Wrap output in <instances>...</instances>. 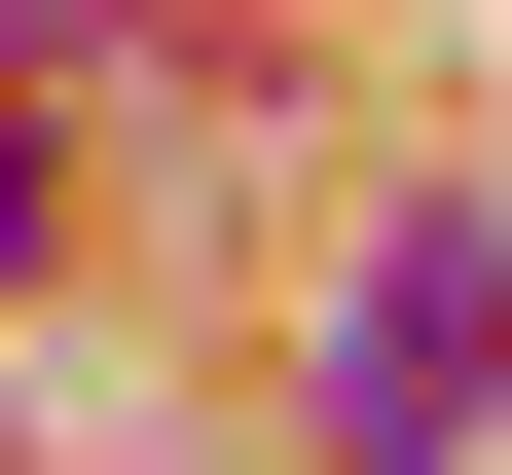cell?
Masks as SVG:
<instances>
[{"label":"cell","instance_id":"6da1fadb","mask_svg":"<svg viewBox=\"0 0 512 475\" xmlns=\"http://www.w3.org/2000/svg\"><path fill=\"white\" fill-rule=\"evenodd\" d=\"M476 329H512V256H476V220H403V256L330 293V366H366V439H439V402H476Z\"/></svg>","mask_w":512,"mask_h":475},{"label":"cell","instance_id":"3957f363","mask_svg":"<svg viewBox=\"0 0 512 475\" xmlns=\"http://www.w3.org/2000/svg\"><path fill=\"white\" fill-rule=\"evenodd\" d=\"M0 256H37V147H0Z\"/></svg>","mask_w":512,"mask_h":475},{"label":"cell","instance_id":"7a4b0ae2","mask_svg":"<svg viewBox=\"0 0 512 475\" xmlns=\"http://www.w3.org/2000/svg\"><path fill=\"white\" fill-rule=\"evenodd\" d=\"M37 37H110V0H0V74H37Z\"/></svg>","mask_w":512,"mask_h":475}]
</instances>
